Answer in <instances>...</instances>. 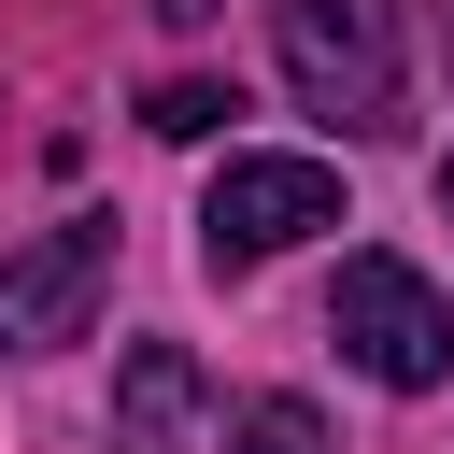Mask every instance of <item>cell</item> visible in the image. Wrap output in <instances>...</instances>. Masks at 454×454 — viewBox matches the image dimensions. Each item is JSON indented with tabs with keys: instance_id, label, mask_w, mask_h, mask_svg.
<instances>
[{
	"instance_id": "1",
	"label": "cell",
	"mask_w": 454,
	"mask_h": 454,
	"mask_svg": "<svg viewBox=\"0 0 454 454\" xmlns=\"http://www.w3.org/2000/svg\"><path fill=\"white\" fill-rule=\"evenodd\" d=\"M270 57L298 85V114L326 128H397V0H284L270 14Z\"/></svg>"
},
{
	"instance_id": "2",
	"label": "cell",
	"mask_w": 454,
	"mask_h": 454,
	"mask_svg": "<svg viewBox=\"0 0 454 454\" xmlns=\"http://www.w3.org/2000/svg\"><path fill=\"white\" fill-rule=\"evenodd\" d=\"M326 340H340L383 397L454 383V298H440L411 255H340V284H326Z\"/></svg>"
},
{
	"instance_id": "3",
	"label": "cell",
	"mask_w": 454,
	"mask_h": 454,
	"mask_svg": "<svg viewBox=\"0 0 454 454\" xmlns=\"http://www.w3.org/2000/svg\"><path fill=\"white\" fill-rule=\"evenodd\" d=\"M312 227H340V170H326V156H227L213 199H199V255H213V270H270V255L312 241Z\"/></svg>"
},
{
	"instance_id": "4",
	"label": "cell",
	"mask_w": 454,
	"mask_h": 454,
	"mask_svg": "<svg viewBox=\"0 0 454 454\" xmlns=\"http://www.w3.org/2000/svg\"><path fill=\"white\" fill-rule=\"evenodd\" d=\"M99 284H114V213H71V227L14 241V255H0V355H57V340H85Z\"/></svg>"
},
{
	"instance_id": "5",
	"label": "cell",
	"mask_w": 454,
	"mask_h": 454,
	"mask_svg": "<svg viewBox=\"0 0 454 454\" xmlns=\"http://www.w3.org/2000/svg\"><path fill=\"white\" fill-rule=\"evenodd\" d=\"M114 454H241V411L213 397V369L184 340H142L114 369Z\"/></svg>"
},
{
	"instance_id": "6",
	"label": "cell",
	"mask_w": 454,
	"mask_h": 454,
	"mask_svg": "<svg viewBox=\"0 0 454 454\" xmlns=\"http://www.w3.org/2000/svg\"><path fill=\"white\" fill-rule=\"evenodd\" d=\"M241 454H340L312 397H241Z\"/></svg>"
},
{
	"instance_id": "7",
	"label": "cell",
	"mask_w": 454,
	"mask_h": 454,
	"mask_svg": "<svg viewBox=\"0 0 454 454\" xmlns=\"http://www.w3.org/2000/svg\"><path fill=\"white\" fill-rule=\"evenodd\" d=\"M142 128H156V142H213V128H227V85H199V71H184V85H156V99H142Z\"/></svg>"
},
{
	"instance_id": "8",
	"label": "cell",
	"mask_w": 454,
	"mask_h": 454,
	"mask_svg": "<svg viewBox=\"0 0 454 454\" xmlns=\"http://www.w3.org/2000/svg\"><path fill=\"white\" fill-rule=\"evenodd\" d=\"M440 213H454V156H440Z\"/></svg>"
}]
</instances>
